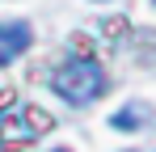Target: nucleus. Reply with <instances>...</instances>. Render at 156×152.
Segmentation results:
<instances>
[{
    "mask_svg": "<svg viewBox=\"0 0 156 152\" xmlns=\"http://www.w3.org/2000/svg\"><path fill=\"white\" fill-rule=\"evenodd\" d=\"M51 152H72V148H51Z\"/></svg>",
    "mask_w": 156,
    "mask_h": 152,
    "instance_id": "423d86ee",
    "label": "nucleus"
},
{
    "mask_svg": "<svg viewBox=\"0 0 156 152\" xmlns=\"http://www.w3.org/2000/svg\"><path fill=\"white\" fill-rule=\"evenodd\" d=\"M51 114L17 93H0V152H17L51 131Z\"/></svg>",
    "mask_w": 156,
    "mask_h": 152,
    "instance_id": "f257e3e1",
    "label": "nucleus"
},
{
    "mask_svg": "<svg viewBox=\"0 0 156 152\" xmlns=\"http://www.w3.org/2000/svg\"><path fill=\"white\" fill-rule=\"evenodd\" d=\"M34 42L30 21H0V68H9L17 55H26Z\"/></svg>",
    "mask_w": 156,
    "mask_h": 152,
    "instance_id": "7ed1b4c3",
    "label": "nucleus"
},
{
    "mask_svg": "<svg viewBox=\"0 0 156 152\" xmlns=\"http://www.w3.org/2000/svg\"><path fill=\"white\" fill-rule=\"evenodd\" d=\"M51 89L68 101V106H89L93 97H101V93H105V72H101V63H97V59L76 55V59H68V63H59V68H55Z\"/></svg>",
    "mask_w": 156,
    "mask_h": 152,
    "instance_id": "f03ea898",
    "label": "nucleus"
},
{
    "mask_svg": "<svg viewBox=\"0 0 156 152\" xmlns=\"http://www.w3.org/2000/svg\"><path fill=\"white\" fill-rule=\"evenodd\" d=\"M148 123H156V114H152L148 101H131L127 110L110 114V127H114V131H139V127H148Z\"/></svg>",
    "mask_w": 156,
    "mask_h": 152,
    "instance_id": "20e7f679",
    "label": "nucleus"
},
{
    "mask_svg": "<svg viewBox=\"0 0 156 152\" xmlns=\"http://www.w3.org/2000/svg\"><path fill=\"white\" fill-rule=\"evenodd\" d=\"M152 4H156V0H152Z\"/></svg>",
    "mask_w": 156,
    "mask_h": 152,
    "instance_id": "0eeeda50",
    "label": "nucleus"
},
{
    "mask_svg": "<svg viewBox=\"0 0 156 152\" xmlns=\"http://www.w3.org/2000/svg\"><path fill=\"white\" fill-rule=\"evenodd\" d=\"M127 152H156V148H127Z\"/></svg>",
    "mask_w": 156,
    "mask_h": 152,
    "instance_id": "39448f33",
    "label": "nucleus"
}]
</instances>
